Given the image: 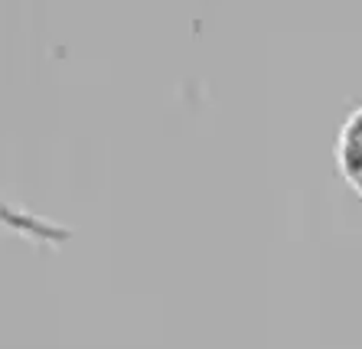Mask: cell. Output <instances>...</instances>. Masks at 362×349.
Returning <instances> with one entry per match:
<instances>
[{
    "instance_id": "6da1fadb",
    "label": "cell",
    "mask_w": 362,
    "mask_h": 349,
    "mask_svg": "<svg viewBox=\"0 0 362 349\" xmlns=\"http://www.w3.org/2000/svg\"><path fill=\"white\" fill-rule=\"evenodd\" d=\"M337 170L343 183L362 199V105L346 114L337 137Z\"/></svg>"
}]
</instances>
